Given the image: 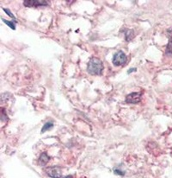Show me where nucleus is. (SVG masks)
<instances>
[{
	"instance_id": "f257e3e1",
	"label": "nucleus",
	"mask_w": 172,
	"mask_h": 178,
	"mask_svg": "<svg viewBox=\"0 0 172 178\" xmlns=\"http://www.w3.org/2000/svg\"><path fill=\"white\" fill-rule=\"evenodd\" d=\"M87 71L92 75H101L103 71L102 61L96 57L91 58L87 65Z\"/></svg>"
},
{
	"instance_id": "f03ea898",
	"label": "nucleus",
	"mask_w": 172,
	"mask_h": 178,
	"mask_svg": "<svg viewBox=\"0 0 172 178\" xmlns=\"http://www.w3.org/2000/svg\"><path fill=\"white\" fill-rule=\"evenodd\" d=\"M127 60L126 54L123 51H118L113 56V64L116 67L122 66L127 62Z\"/></svg>"
},
{
	"instance_id": "7ed1b4c3",
	"label": "nucleus",
	"mask_w": 172,
	"mask_h": 178,
	"mask_svg": "<svg viewBox=\"0 0 172 178\" xmlns=\"http://www.w3.org/2000/svg\"><path fill=\"white\" fill-rule=\"evenodd\" d=\"M46 173L51 178H60L62 176L61 168L59 166H52L46 169Z\"/></svg>"
},
{
	"instance_id": "20e7f679",
	"label": "nucleus",
	"mask_w": 172,
	"mask_h": 178,
	"mask_svg": "<svg viewBox=\"0 0 172 178\" xmlns=\"http://www.w3.org/2000/svg\"><path fill=\"white\" fill-rule=\"evenodd\" d=\"M49 5V1L44 0H25L23 1V5L25 7H39V6H46Z\"/></svg>"
},
{
	"instance_id": "39448f33",
	"label": "nucleus",
	"mask_w": 172,
	"mask_h": 178,
	"mask_svg": "<svg viewBox=\"0 0 172 178\" xmlns=\"http://www.w3.org/2000/svg\"><path fill=\"white\" fill-rule=\"evenodd\" d=\"M141 93L139 92L131 93L126 97V102L128 104H138L141 100Z\"/></svg>"
},
{
	"instance_id": "423d86ee",
	"label": "nucleus",
	"mask_w": 172,
	"mask_h": 178,
	"mask_svg": "<svg viewBox=\"0 0 172 178\" xmlns=\"http://www.w3.org/2000/svg\"><path fill=\"white\" fill-rule=\"evenodd\" d=\"M49 160H50V157H49L46 152H43L41 154L40 158L38 159V162L40 163V165L43 166V165H46V163H48Z\"/></svg>"
},
{
	"instance_id": "0eeeda50",
	"label": "nucleus",
	"mask_w": 172,
	"mask_h": 178,
	"mask_svg": "<svg viewBox=\"0 0 172 178\" xmlns=\"http://www.w3.org/2000/svg\"><path fill=\"white\" fill-rule=\"evenodd\" d=\"M124 35H125V39H126V41L129 42L131 41L132 39L133 38V36H134V32L133 31H132V30H125L124 31Z\"/></svg>"
},
{
	"instance_id": "6e6552de",
	"label": "nucleus",
	"mask_w": 172,
	"mask_h": 178,
	"mask_svg": "<svg viewBox=\"0 0 172 178\" xmlns=\"http://www.w3.org/2000/svg\"><path fill=\"white\" fill-rule=\"evenodd\" d=\"M2 21L5 23V24H7V25L9 26L10 29H12L13 31H15V24H16V22H15V21L5 20V19H4V18H2Z\"/></svg>"
},
{
	"instance_id": "1a4fd4ad",
	"label": "nucleus",
	"mask_w": 172,
	"mask_h": 178,
	"mask_svg": "<svg viewBox=\"0 0 172 178\" xmlns=\"http://www.w3.org/2000/svg\"><path fill=\"white\" fill-rule=\"evenodd\" d=\"M8 119H9V118L7 116V114H6L5 108H1V122H7Z\"/></svg>"
},
{
	"instance_id": "9d476101",
	"label": "nucleus",
	"mask_w": 172,
	"mask_h": 178,
	"mask_svg": "<svg viewBox=\"0 0 172 178\" xmlns=\"http://www.w3.org/2000/svg\"><path fill=\"white\" fill-rule=\"evenodd\" d=\"M165 54L168 56H172V39H170L169 41L167 48H166V51H165Z\"/></svg>"
},
{
	"instance_id": "9b49d317",
	"label": "nucleus",
	"mask_w": 172,
	"mask_h": 178,
	"mask_svg": "<svg viewBox=\"0 0 172 178\" xmlns=\"http://www.w3.org/2000/svg\"><path fill=\"white\" fill-rule=\"evenodd\" d=\"M53 126V124L52 122H47L46 123L45 125H43V127L41 129V133H44L46 131H48V130H50L51 128Z\"/></svg>"
},
{
	"instance_id": "f8f14e48",
	"label": "nucleus",
	"mask_w": 172,
	"mask_h": 178,
	"mask_svg": "<svg viewBox=\"0 0 172 178\" xmlns=\"http://www.w3.org/2000/svg\"><path fill=\"white\" fill-rule=\"evenodd\" d=\"M2 10H4L5 13H6L7 15L9 16H10V17H11V18L13 19V21H15V22H17V21H16V19H15V16L14 15H13V14H12V12H11V11H10V10H9V9H6V8H2Z\"/></svg>"
},
{
	"instance_id": "ddd939ff",
	"label": "nucleus",
	"mask_w": 172,
	"mask_h": 178,
	"mask_svg": "<svg viewBox=\"0 0 172 178\" xmlns=\"http://www.w3.org/2000/svg\"><path fill=\"white\" fill-rule=\"evenodd\" d=\"M114 173L116 174V175H120V176H124L125 175V172L124 171H122V170H120V169H114Z\"/></svg>"
},
{
	"instance_id": "4468645a",
	"label": "nucleus",
	"mask_w": 172,
	"mask_h": 178,
	"mask_svg": "<svg viewBox=\"0 0 172 178\" xmlns=\"http://www.w3.org/2000/svg\"><path fill=\"white\" fill-rule=\"evenodd\" d=\"M137 69L136 68H135V67H132V68H130V69H129V70H128V71H127V74H131L132 72H134V71H136Z\"/></svg>"
},
{
	"instance_id": "2eb2a0df",
	"label": "nucleus",
	"mask_w": 172,
	"mask_h": 178,
	"mask_svg": "<svg viewBox=\"0 0 172 178\" xmlns=\"http://www.w3.org/2000/svg\"><path fill=\"white\" fill-rule=\"evenodd\" d=\"M63 178H73V176H72L71 175H68V176H64Z\"/></svg>"
}]
</instances>
